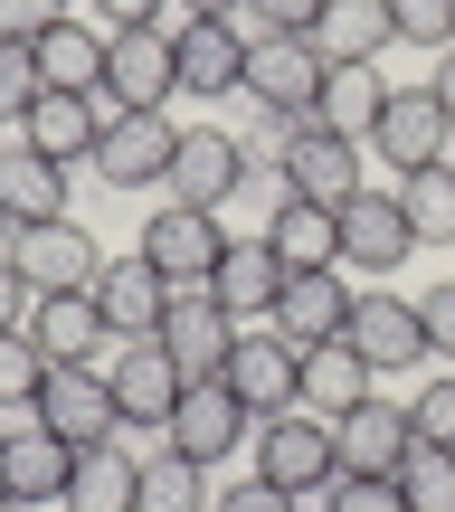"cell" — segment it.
Here are the masks:
<instances>
[{"label": "cell", "mask_w": 455, "mask_h": 512, "mask_svg": "<svg viewBox=\"0 0 455 512\" xmlns=\"http://www.w3.org/2000/svg\"><path fill=\"white\" fill-rule=\"evenodd\" d=\"M219 389L247 408L256 427H266V418H294V408H304V351H294L275 323H256V332H237V342H228Z\"/></svg>", "instance_id": "cell-1"}, {"label": "cell", "mask_w": 455, "mask_h": 512, "mask_svg": "<svg viewBox=\"0 0 455 512\" xmlns=\"http://www.w3.org/2000/svg\"><path fill=\"white\" fill-rule=\"evenodd\" d=\"M29 418L48 427V437H67V446H114V437H124L114 380H105V370H86V361H48V380H38Z\"/></svg>", "instance_id": "cell-2"}, {"label": "cell", "mask_w": 455, "mask_h": 512, "mask_svg": "<svg viewBox=\"0 0 455 512\" xmlns=\"http://www.w3.org/2000/svg\"><path fill=\"white\" fill-rule=\"evenodd\" d=\"M256 475L285 484V494H323V484H342V427L313 418V408L266 418V427H256Z\"/></svg>", "instance_id": "cell-3"}, {"label": "cell", "mask_w": 455, "mask_h": 512, "mask_svg": "<svg viewBox=\"0 0 455 512\" xmlns=\"http://www.w3.org/2000/svg\"><path fill=\"white\" fill-rule=\"evenodd\" d=\"M247 181H256V171H247V143H237L228 124H181L171 171H162V190H171L181 209H228Z\"/></svg>", "instance_id": "cell-4"}, {"label": "cell", "mask_w": 455, "mask_h": 512, "mask_svg": "<svg viewBox=\"0 0 455 512\" xmlns=\"http://www.w3.org/2000/svg\"><path fill=\"white\" fill-rule=\"evenodd\" d=\"M105 95L124 114H162L181 95V38L171 29H114L105 38Z\"/></svg>", "instance_id": "cell-5"}, {"label": "cell", "mask_w": 455, "mask_h": 512, "mask_svg": "<svg viewBox=\"0 0 455 512\" xmlns=\"http://www.w3.org/2000/svg\"><path fill=\"white\" fill-rule=\"evenodd\" d=\"M10 266L29 275L38 294H95L105 247H95L76 219H38V228H10Z\"/></svg>", "instance_id": "cell-6"}, {"label": "cell", "mask_w": 455, "mask_h": 512, "mask_svg": "<svg viewBox=\"0 0 455 512\" xmlns=\"http://www.w3.org/2000/svg\"><path fill=\"white\" fill-rule=\"evenodd\" d=\"M171 275L152 266L143 247L133 256H105V275H95V304H105V323H114V342H162V323H171Z\"/></svg>", "instance_id": "cell-7"}, {"label": "cell", "mask_w": 455, "mask_h": 512, "mask_svg": "<svg viewBox=\"0 0 455 512\" xmlns=\"http://www.w3.org/2000/svg\"><path fill=\"white\" fill-rule=\"evenodd\" d=\"M351 351H361L370 370H418V361H437L427 351V323H418V304L408 294H389V285H370V294H351V332H342Z\"/></svg>", "instance_id": "cell-8"}, {"label": "cell", "mask_w": 455, "mask_h": 512, "mask_svg": "<svg viewBox=\"0 0 455 512\" xmlns=\"http://www.w3.org/2000/svg\"><path fill=\"white\" fill-rule=\"evenodd\" d=\"M105 380H114V408H124V427H152V437H162V427H171V408L190 399L181 361H171L162 342H114Z\"/></svg>", "instance_id": "cell-9"}, {"label": "cell", "mask_w": 455, "mask_h": 512, "mask_svg": "<svg viewBox=\"0 0 455 512\" xmlns=\"http://www.w3.org/2000/svg\"><path fill=\"white\" fill-rule=\"evenodd\" d=\"M143 256L171 275V285H209V275H219V256H228V228H219V209L162 200V209L143 219Z\"/></svg>", "instance_id": "cell-10"}, {"label": "cell", "mask_w": 455, "mask_h": 512, "mask_svg": "<svg viewBox=\"0 0 455 512\" xmlns=\"http://www.w3.org/2000/svg\"><path fill=\"white\" fill-rule=\"evenodd\" d=\"M162 446H171V456H190V465H209V475H219V465L237 456V446H256V418H247V408L228 399L219 380H200V389H190L181 408H171Z\"/></svg>", "instance_id": "cell-11"}, {"label": "cell", "mask_w": 455, "mask_h": 512, "mask_svg": "<svg viewBox=\"0 0 455 512\" xmlns=\"http://www.w3.org/2000/svg\"><path fill=\"white\" fill-rule=\"evenodd\" d=\"M181 95H200V105H228L237 86H247V48L256 29L247 19H181Z\"/></svg>", "instance_id": "cell-12"}, {"label": "cell", "mask_w": 455, "mask_h": 512, "mask_svg": "<svg viewBox=\"0 0 455 512\" xmlns=\"http://www.w3.org/2000/svg\"><path fill=\"white\" fill-rule=\"evenodd\" d=\"M228 342H237V313L219 304L209 285H181L171 294V323H162V351L181 361V380L200 389V380H219L228 370Z\"/></svg>", "instance_id": "cell-13"}, {"label": "cell", "mask_w": 455, "mask_h": 512, "mask_svg": "<svg viewBox=\"0 0 455 512\" xmlns=\"http://www.w3.org/2000/svg\"><path fill=\"white\" fill-rule=\"evenodd\" d=\"M446 133H455V114L437 105V86H389V105H380V133H370V143H380V162L408 181V171L446 162Z\"/></svg>", "instance_id": "cell-14"}, {"label": "cell", "mask_w": 455, "mask_h": 512, "mask_svg": "<svg viewBox=\"0 0 455 512\" xmlns=\"http://www.w3.org/2000/svg\"><path fill=\"white\" fill-rule=\"evenodd\" d=\"M114 95H38L29 105V124H19V143L29 152H48L57 171H76V162H95V143H105V124H114Z\"/></svg>", "instance_id": "cell-15"}, {"label": "cell", "mask_w": 455, "mask_h": 512, "mask_svg": "<svg viewBox=\"0 0 455 512\" xmlns=\"http://www.w3.org/2000/svg\"><path fill=\"white\" fill-rule=\"evenodd\" d=\"M171 143H181V124H171V114H114L86 171H95L105 190H152V181L171 171Z\"/></svg>", "instance_id": "cell-16"}, {"label": "cell", "mask_w": 455, "mask_h": 512, "mask_svg": "<svg viewBox=\"0 0 455 512\" xmlns=\"http://www.w3.org/2000/svg\"><path fill=\"white\" fill-rule=\"evenodd\" d=\"M256 238L275 247V266H285V275L342 266V209L304 200V190H275V209H266V228H256Z\"/></svg>", "instance_id": "cell-17"}, {"label": "cell", "mask_w": 455, "mask_h": 512, "mask_svg": "<svg viewBox=\"0 0 455 512\" xmlns=\"http://www.w3.org/2000/svg\"><path fill=\"white\" fill-rule=\"evenodd\" d=\"M247 105H266V114H313V95H323V57L304 48V38H256L247 48Z\"/></svg>", "instance_id": "cell-18"}, {"label": "cell", "mask_w": 455, "mask_h": 512, "mask_svg": "<svg viewBox=\"0 0 455 512\" xmlns=\"http://www.w3.org/2000/svg\"><path fill=\"white\" fill-rule=\"evenodd\" d=\"M285 190H304V200H323V209H351L361 200V143H342V133H323V124H294V152H285Z\"/></svg>", "instance_id": "cell-19"}, {"label": "cell", "mask_w": 455, "mask_h": 512, "mask_svg": "<svg viewBox=\"0 0 455 512\" xmlns=\"http://www.w3.org/2000/svg\"><path fill=\"white\" fill-rule=\"evenodd\" d=\"M266 323L285 332L294 351H323V342H342V332H351V285H342V266L285 275V304H275Z\"/></svg>", "instance_id": "cell-20"}, {"label": "cell", "mask_w": 455, "mask_h": 512, "mask_svg": "<svg viewBox=\"0 0 455 512\" xmlns=\"http://www.w3.org/2000/svg\"><path fill=\"white\" fill-rule=\"evenodd\" d=\"M418 256V228H408L399 190H361L342 209V266H370V275H399Z\"/></svg>", "instance_id": "cell-21"}, {"label": "cell", "mask_w": 455, "mask_h": 512, "mask_svg": "<svg viewBox=\"0 0 455 512\" xmlns=\"http://www.w3.org/2000/svg\"><path fill=\"white\" fill-rule=\"evenodd\" d=\"M389 10L380 0H323V19L304 29V48L323 57V67H380V48H389Z\"/></svg>", "instance_id": "cell-22"}, {"label": "cell", "mask_w": 455, "mask_h": 512, "mask_svg": "<svg viewBox=\"0 0 455 512\" xmlns=\"http://www.w3.org/2000/svg\"><path fill=\"white\" fill-rule=\"evenodd\" d=\"M67 475H76V446H67V437H48L38 418L0 437V484H10L19 503H57V494H67Z\"/></svg>", "instance_id": "cell-23"}, {"label": "cell", "mask_w": 455, "mask_h": 512, "mask_svg": "<svg viewBox=\"0 0 455 512\" xmlns=\"http://www.w3.org/2000/svg\"><path fill=\"white\" fill-rule=\"evenodd\" d=\"M209 294H219L237 323H266V313L285 304V266H275V247H266V238H228L219 275H209Z\"/></svg>", "instance_id": "cell-24"}, {"label": "cell", "mask_w": 455, "mask_h": 512, "mask_svg": "<svg viewBox=\"0 0 455 512\" xmlns=\"http://www.w3.org/2000/svg\"><path fill=\"white\" fill-rule=\"evenodd\" d=\"M67 181H76V171H57L48 152L10 143V152H0V219H10V228H38V219H67Z\"/></svg>", "instance_id": "cell-25"}, {"label": "cell", "mask_w": 455, "mask_h": 512, "mask_svg": "<svg viewBox=\"0 0 455 512\" xmlns=\"http://www.w3.org/2000/svg\"><path fill=\"white\" fill-rule=\"evenodd\" d=\"M29 342L48 351V361H86V370H95V351L114 342V323H105V304H95V294H38Z\"/></svg>", "instance_id": "cell-26"}, {"label": "cell", "mask_w": 455, "mask_h": 512, "mask_svg": "<svg viewBox=\"0 0 455 512\" xmlns=\"http://www.w3.org/2000/svg\"><path fill=\"white\" fill-rule=\"evenodd\" d=\"M418 446V418L389 399H361L342 418V475H399V456Z\"/></svg>", "instance_id": "cell-27"}, {"label": "cell", "mask_w": 455, "mask_h": 512, "mask_svg": "<svg viewBox=\"0 0 455 512\" xmlns=\"http://www.w3.org/2000/svg\"><path fill=\"white\" fill-rule=\"evenodd\" d=\"M57 503L67 512H143V456H124V446H76V475H67Z\"/></svg>", "instance_id": "cell-28"}, {"label": "cell", "mask_w": 455, "mask_h": 512, "mask_svg": "<svg viewBox=\"0 0 455 512\" xmlns=\"http://www.w3.org/2000/svg\"><path fill=\"white\" fill-rule=\"evenodd\" d=\"M361 399H380V370H370L351 342H323V351H304V408H313V418H332V427H342Z\"/></svg>", "instance_id": "cell-29"}, {"label": "cell", "mask_w": 455, "mask_h": 512, "mask_svg": "<svg viewBox=\"0 0 455 512\" xmlns=\"http://www.w3.org/2000/svg\"><path fill=\"white\" fill-rule=\"evenodd\" d=\"M380 105H389L380 67H323V95H313V114H304V124L342 133V143H370V133H380Z\"/></svg>", "instance_id": "cell-30"}, {"label": "cell", "mask_w": 455, "mask_h": 512, "mask_svg": "<svg viewBox=\"0 0 455 512\" xmlns=\"http://www.w3.org/2000/svg\"><path fill=\"white\" fill-rule=\"evenodd\" d=\"M105 38L114 29H48L38 38V76H48V95H105Z\"/></svg>", "instance_id": "cell-31"}, {"label": "cell", "mask_w": 455, "mask_h": 512, "mask_svg": "<svg viewBox=\"0 0 455 512\" xmlns=\"http://www.w3.org/2000/svg\"><path fill=\"white\" fill-rule=\"evenodd\" d=\"M399 209L418 228V247H455V162H427L399 181Z\"/></svg>", "instance_id": "cell-32"}, {"label": "cell", "mask_w": 455, "mask_h": 512, "mask_svg": "<svg viewBox=\"0 0 455 512\" xmlns=\"http://www.w3.org/2000/svg\"><path fill=\"white\" fill-rule=\"evenodd\" d=\"M219 494H209V465H190V456H143V512H209Z\"/></svg>", "instance_id": "cell-33"}, {"label": "cell", "mask_w": 455, "mask_h": 512, "mask_svg": "<svg viewBox=\"0 0 455 512\" xmlns=\"http://www.w3.org/2000/svg\"><path fill=\"white\" fill-rule=\"evenodd\" d=\"M399 484H408V503L418 512H455V446H408L399 456Z\"/></svg>", "instance_id": "cell-34"}, {"label": "cell", "mask_w": 455, "mask_h": 512, "mask_svg": "<svg viewBox=\"0 0 455 512\" xmlns=\"http://www.w3.org/2000/svg\"><path fill=\"white\" fill-rule=\"evenodd\" d=\"M38 95H48V76H38V48H29V38H0V124H29Z\"/></svg>", "instance_id": "cell-35"}, {"label": "cell", "mask_w": 455, "mask_h": 512, "mask_svg": "<svg viewBox=\"0 0 455 512\" xmlns=\"http://www.w3.org/2000/svg\"><path fill=\"white\" fill-rule=\"evenodd\" d=\"M38 380H48V351H38L29 332H0V408H29Z\"/></svg>", "instance_id": "cell-36"}, {"label": "cell", "mask_w": 455, "mask_h": 512, "mask_svg": "<svg viewBox=\"0 0 455 512\" xmlns=\"http://www.w3.org/2000/svg\"><path fill=\"white\" fill-rule=\"evenodd\" d=\"M408 48H455V0H380Z\"/></svg>", "instance_id": "cell-37"}, {"label": "cell", "mask_w": 455, "mask_h": 512, "mask_svg": "<svg viewBox=\"0 0 455 512\" xmlns=\"http://www.w3.org/2000/svg\"><path fill=\"white\" fill-rule=\"evenodd\" d=\"M332 512H418L399 475H342L332 484Z\"/></svg>", "instance_id": "cell-38"}, {"label": "cell", "mask_w": 455, "mask_h": 512, "mask_svg": "<svg viewBox=\"0 0 455 512\" xmlns=\"http://www.w3.org/2000/svg\"><path fill=\"white\" fill-rule=\"evenodd\" d=\"M294 124H304V114H266V105H256V124L237 133V143H247V171H285V152H294Z\"/></svg>", "instance_id": "cell-39"}, {"label": "cell", "mask_w": 455, "mask_h": 512, "mask_svg": "<svg viewBox=\"0 0 455 512\" xmlns=\"http://www.w3.org/2000/svg\"><path fill=\"white\" fill-rule=\"evenodd\" d=\"M237 19H247L256 38H304L313 19H323V0H247Z\"/></svg>", "instance_id": "cell-40"}, {"label": "cell", "mask_w": 455, "mask_h": 512, "mask_svg": "<svg viewBox=\"0 0 455 512\" xmlns=\"http://www.w3.org/2000/svg\"><path fill=\"white\" fill-rule=\"evenodd\" d=\"M408 418H418L427 446H455V370H446V380H427L418 399H408Z\"/></svg>", "instance_id": "cell-41"}, {"label": "cell", "mask_w": 455, "mask_h": 512, "mask_svg": "<svg viewBox=\"0 0 455 512\" xmlns=\"http://www.w3.org/2000/svg\"><path fill=\"white\" fill-rule=\"evenodd\" d=\"M48 29H67V0H0V38H48Z\"/></svg>", "instance_id": "cell-42"}, {"label": "cell", "mask_w": 455, "mask_h": 512, "mask_svg": "<svg viewBox=\"0 0 455 512\" xmlns=\"http://www.w3.org/2000/svg\"><path fill=\"white\" fill-rule=\"evenodd\" d=\"M418 323H427V351H446V361H455V275L418 294Z\"/></svg>", "instance_id": "cell-43"}, {"label": "cell", "mask_w": 455, "mask_h": 512, "mask_svg": "<svg viewBox=\"0 0 455 512\" xmlns=\"http://www.w3.org/2000/svg\"><path fill=\"white\" fill-rule=\"evenodd\" d=\"M209 512H294L285 484H266V475H247V484H219V503Z\"/></svg>", "instance_id": "cell-44"}, {"label": "cell", "mask_w": 455, "mask_h": 512, "mask_svg": "<svg viewBox=\"0 0 455 512\" xmlns=\"http://www.w3.org/2000/svg\"><path fill=\"white\" fill-rule=\"evenodd\" d=\"M29 313H38V285L0 256V332H29Z\"/></svg>", "instance_id": "cell-45"}, {"label": "cell", "mask_w": 455, "mask_h": 512, "mask_svg": "<svg viewBox=\"0 0 455 512\" xmlns=\"http://www.w3.org/2000/svg\"><path fill=\"white\" fill-rule=\"evenodd\" d=\"M171 10H181V0H95V19H105V29H162Z\"/></svg>", "instance_id": "cell-46"}, {"label": "cell", "mask_w": 455, "mask_h": 512, "mask_svg": "<svg viewBox=\"0 0 455 512\" xmlns=\"http://www.w3.org/2000/svg\"><path fill=\"white\" fill-rule=\"evenodd\" d=\"M427 86H437V105L455 114V48H437V76H427Z\"/></svg>", "instance_id": "cell-47"}, {"label": "cell", "mask_w": 455, "mask_h": 512, "mask_svg": "<svg viewBox=\"0 0 455 512\" xmlns=\"http://www.w3.org/2000/svg\"><path fill=\"white\" fill-rule=\"evenodd\" d=\"M247 0H181V19H237Z\"/></svg>", "instance_id": "cell-48"}, {"label": "cell", "mask_w": 455, "mask_h": 512, "mask_svg": "<svg viewBox=\"0 0 455 512\" xmlns=\"http://www.w3.org/2000/svg\"><path fill=\"white\" fill-rule=\"evenodd\" d=\"M0 512H29V503H19V494H10V484H0Z\"/></svg>", "instance_id": "cell-49"}, {"label": "cell", "mask_w": 455, "mask_h": 512, "mask_svg": "<svg viewBox=\"0 0 455 512\" xmlns=\"http://www.w3.org/2000/svg\"><path fill=\"white\" fill-rule=\"evenodd\" d=\"M0 256H10V219H0Z\"/></svg>", "instance_id": "cell-50"}, {"label": "cell", "mask_w": 455, "mask_h": 512, "mask_svg": "<svg viewBox=\"0 0 455 512\" xmlns=\"http://www.w3.org/2000/svg\"><path fill=\"white\" fill-rule=\"evenodd\" d=\"M0 437H10V427H0Z\"/></svg>", "instance_id": "cell-51"}]
</instances>
